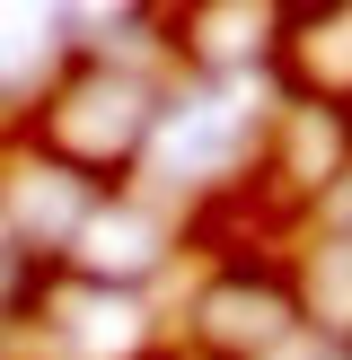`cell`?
<instances>
[{"label": "cell", "instance_id": "6da1fadb", "mask_svg": "<svg viewBox=\"0 0 352 360\" xmlns=\"http://www.w3.org/2000/svg\"><path fill=\"white\" fill-rule=\"evenodd\" d=\"M150 132H158V97L132 79V70H115V62H70L62 79L44 88V105H35V150L53 158V167H70V176H115V167H132L141 150H150Z\"/></svg>", "mask_w": 352, "mask_h": 360}, {"label": "cell", "instance_id": "9c48e42d", "mask_svg": "<svg viewBox=\"0 0 352 360\" xmlns=\"http://www.w3.org/2000/svg\"><path fill=\"white\" fill-rule=\"evenodd\" d=\"M141 360H150V352H141Z\"/></svg>", "mask_w": 352, "mask_h": 360}, {"label": "cell", "instance_id": "5b68a950", "mask_svg": "<svg viewBox=\"0 0 352 360\" xmlns=\"http://www.w3.org/2000/svg\"><path fill=\"white\" fill-rule=\"evenodd\" d=\"M282 79L299 88V105H352V9H308L282 18Z\"/></svg>", "mask_w": 352, "mask_h": 360}, {"label": "cell", "instance_id": "8992f818", "mask_svg": "<svg viewBox=\"0 0 352 360\" xmlns=\"http://www.w3.org/2000/svg\"><path fill=\"white\" fill-rule=\"evenodd\" d=\"M176 27H185V53L203 70H238V62H256V53L282 35V9H256V0H203V9H185Z\"/></svg>", "mask_w": 352, "mask_h": 360}, {"label": "cell", "instance_id": "52a82bcc", "mask_svg": "<svg viewBox=\"0 0 352 360\" xmlns=\"http://www.w3.org/2000/svg\"><path fill=\"white\" fill-rule=\"evenodd\" d=\"M344 158H352V115L344 105H291V115H282L273 176H291V185H334Z\"/></svg>", "mask_w": 352, "mask_h": 360}, {"label": "cell", "instance_id": "ba28073f", "mask_svg": "<svg viewBox=\"0 0 352 360\" xmlns=\"http://www.w3.org/2000/svg\"><path fill=\"white\" fill-rule=\"evenodd\" d=\"M308 299L326 326H352V238H326L308 255Z\"/></svg>", "mask_w": 352, "mask_h": 360}, {"label": "cell", "instance_id": "277c9868", "mask_svg": "<svg viewBox=\"0 0 352 360\" xmlns=\"http://www.w3.org/2000/svg\"><path fill=\"white\" fill-rule=\"evenodd\" d=\"M158 255H168V229H158L141 202H106V193L80 220V238L62 246V264L88 281V290H132L141 273H158Z\"/></svg>", "mask_w": 352, "mask_h": 360}, {"label": "cell", "instance_id": "7a4b0ae2", "mask_svg": "<svg viewBox=\"0 0 352 360\" xmlns=\"http://www.w3.org/2000/svg\"><path fill=\"white\" fill-rule=\"evenodd\" d=\"M88 211H97V185H88V176L53 167L44 150L0 158V238H9L18 255H62Z\"/></svg>", "mask_w": 352, "mask_h": 360}, {"label": "cell", "instance_id": "3957f363", "mask_svg": "<svg viewBox=\"0 0 352 360\" xmlns=\"http://www.w3.org/2000/svg\"><path fill=\"white\" fill-rule=\"evenodd\" d=\"M291 326H299V299L282 290L273 273H220L203 299H194V334H203V352H220V360L282 352Z\"/></svg>", "mask_w": 352, "mask_h": 360}]
</instances>
